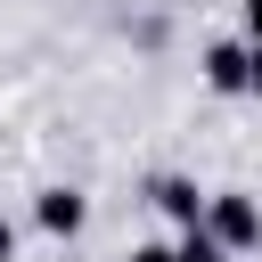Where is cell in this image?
<instances>
[{"label": "cell", "instance_id": "7", "mask_svg": "<svg viewBox=\"0 0 262 262\" xmlns=\"http://www.w3.org/2000/svg\"><path fill=\"white\" fill-rule=\"evenodd\" d=\"M246 41L262 49V0H246Z\"/></svg>", "mask_w": 262, "mask_h": 262}, {"label": "cell", "instance_id": "1", "mask_svg": "<svg viewBox=\"0 0 262 262\" xmlns=\"http://www.w3.org/2000/svg\"><path fill=\"white\" fill-rule=\"evenodd\" d=\"M196 229H205L221 254H246V246H262V196H246V188H213L205 213H196Z\"/></svg>", "mask_w": 262, "mask_h": 262}, {"label": "cell", "instance_id": "6", "mask_svg": "<svg viewBox=\"0 0 262 262\" xmlns=\"http://www.w3.org/2000/svg\"><path fill=\"white\" fill-rule=\"evenodd\" d=\"M0 262H16V221L0 213Z\"/></svg>", "mask_w": 262, "mask_h": 262}, {"label": "cell", "instance_id": "8", "mask_svg": "<svg viewBox=\"0 0 262 262\" xmlns=\"http://www.w3.org/2000/svg\"><path fill=\"white\" fill-rule=\"evenodd\" d=\"M131 262H172V246H131Z\"/></svg>", "mask_w": 262, "mask_h": 262}, {"label": "cell", "instance_id": "2", "mask_svg": "<svg viewBox=\"0 0 262 262\" xmlns=\"http://www.w3.org/2000/svg\"><path fill=\"white\" fill-rule=\"evenodd\" d=\"M33 221H41L49 237H82V229H90V196H82V188H41V196H33Z\"/></svg>", "mask_w": 262, "mask_h": 262}, {"label": "cell", "instance_id": "4", "mask_svg": "<svg viewBox=\"0 0 262 262\" xmlns=\"http://www.w3.org/2000/svg\"><path fill=\"white\" fill-rule=\"evenodd\" d=\"M147 196H156V205H164V213H172L180 229H196V213H205V188H196V180H180V172H164V180H156Z\"/></svg>", "mask_w": 262, "mask_h": 262}, {"label": "cell", "instance_id": "5", "mask_svg": "<svg viewBox=\"0 0 262 262\" xmlns=\"http://www.w3.org/2000/svg\"><path fill=\"white\" fill-rule=\"evenodd\" d=\"M172 262H229V254H221V246H213L205 229H180V246H172Z\"/></svg>", "mask_w": 262, "mask_h": 262}, {"label": "cell", "instance_id": "3", "mask_svg": "<svg viewBox=\"0 0 262 262\" xmlns=\"http://www.w3.org/2000/svg\"><path fill=\"white\" fill-rule=\"evenodd\" d=\"M205 82L221 90V98H246V41H205Z\"/></svg>", "mask_w": 262, "mask_h": 262}]
</instances>
